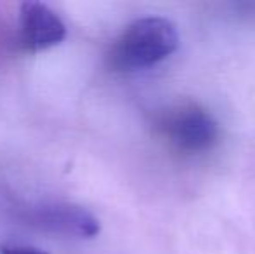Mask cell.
Instances as JSON below:
<instances>
[{"label": "cell", "mask_w": 255, "mask_h": 254, "mask_svg": "<svg viewBox=\"0 0 255 254\" xmlns=\"http://www.w3.org/2000/svg\"><path fill=\"white\" fill-rule=\"evenodd\" d=\"M179 47V31L172 21L160 16L132 21L117 38L110 52L115 70H146L167 59Z\"/></svg>", "instance_id": "obj_1"}, {"label": "cell", "mask_w": 255, "mask_h": 254, "mask_svg": "<svg viewBox=\"0 0 255 254\" xmlns=\"http://www.w3.org/2000/svg\"><path fill=\"white\" fill-rule=\"evenodd\" d=\"M168 141L184 153H203L219 139V124L210 112L198 105H182L161 119Z\"/></svg>", "instance_id": "obj_2"}, {"label": "cell", "mask_w": 255, "mask_h": 254, "mask_svg": "<svg viewBox=\"0 0 255 254\" xmlns=\"http://www.w3.org/2000/svg\"><path fill=\"white\" fill-rule=\"evenodd\" d=\"M66 37V24L49 5L24 2L17 19V42L24 51L38 52L61 44Z\"/></svg>", "instance_id": "obj_3"}, {"label": "cell", "mask_w": 255, "mask_h": 254, "mask_svg": "<svg viewBox=\"0 0 255 254\" xmlns=\"http://www.w3.org/2000/svg\"><path fill=\"white\" fill-rule=\"evenodd\" d=\"M28 220L38 228L70 237L91 239L101 230V225L94 214L73 204H44L31 209Z\"/></svg>", "instance_id": "obj_4"}, {"label": "cell", "mask_w": 255, "mask_h": 254, "mask_svg": "<svg viewBox=\"0 0 255 254\" xmlns=\"http://www.w3.org/2000/svg\"><path fill=\"white\" fill-rule=\"evenodd\" d=\"M0 254H49L42 249L30 248V246H17V244H3L0 246Z\"/></svg>", "instance_id": "obj_5"}, {"label": "cell", "mask_w": 255, "mask_h": 254, "mask_svg": "<svg viewBox=\"0 0 255 254\" xmlns=\"http://www.w3.org/2000/svg\"><path fill=\"white\" fill-rule=\"evenodd\" d=\"M235 10L240 17L255 23V2H238L235 3Z\"/></svg>", "instance_id": "obj_6"}]
</instances>
